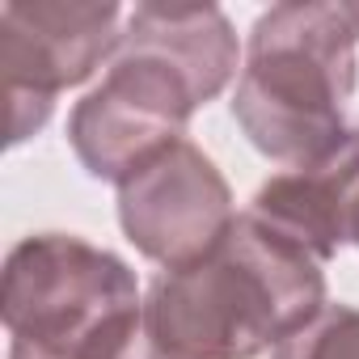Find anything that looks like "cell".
<instances>
[{
  "label": "cell",
  "mask_w": 359,
  "mask_h": 359,
  "mask_svg": "<svg viewBox=\"0 0 359 359\" xmlns=\"http://www.w3.org/2000/svg\"><path fill=\"white\" fill-rule=\"evenodd\" d=\"M237 34L216 5H135L118 51L68 118V144L97 182H123L187 140L191 114L237 76Z\"/></svg>",
  "instance_id": "cell-1"
},
{
  "label": "cell",
  "mask_w": 359,
  "mask_h": 359,
  "mask_svg": "<svg viewBox=\"0 0 359 359\" xmlns=\"http://www.w3.org/2000/svg\"><path fill=\"white\" fill-rule=\"evenodd\" d=\"M321 309V262L245 212L208 254L152 279L144 330L161 359H258Z\"/></svg>",
  "instance_id": "cell-2"
},
{
  "label": "cell",
  "mask_w": 359,
  "mask_h": 359,
  "mask_svg": "<svg viewBox=\"0 0 359 359\" xmlns=\"http://www.w3.org/2000/svg\"><path fill=\"white\" fill-rule=\"evenodd\" d=\"M355 47L359 5L351 0H292L266 9L250 30L233 93V118L245 140L292 169L325 156L351 131Z\"/></svg>",
  "instance_id": "cell-3"
},
{
  "label": "cell",
  "mask_w": 359,
  "mask_h": 359,
  "mask_svg": "<svg viewBox=\"0 0 359 359\" xmlns=\"http://www.w3.org/2000/svg\"><path fill=\"white\" fill-rule=\"evenodd\" d=\"M9 359H161L144 330L135 271L72 233L18 241L0 275Z\"/></svg>",
  "instance_id": "cell-4"
},
{
  "label": "cell",
  "mask_w": 359,
  "mask_h": 359,
  "mask_svg": "<svg viewBox=\"0 0 359 359\" xmlns=\"http://www.w3.org/2000/svg\"><path fill=\"white\" fill-rule=\"evenodd\" d=\"M118 18L114 0H13L0 9L9 144L43 131L55 97L114 60L123 39Z\"/></svg>",
  "instance_id": "cell-5"
},
{
  "label": "cell",
  "mask_w": 359,
  "mask_h": 359,
  "mask_svg": "<svg viewBox=\"0 0 359 359\" xmlns=\"http://www.w3.org/2000/svg\"><path fill=\"white\" fill-rule=\"evenodd\" d=\"M233 220L224 173L191 140H173L118 182V224L127 241L165 271L208 254Z\"/></svg>",
  "instance_id": "cell-6"
},
{
  "label": "cell",
  "mask_w": 359,
  "mask_h": 359,
  "mask_svg": "<svg viewBox=\"0 0 359 359\" xmlns=\"http://www.w3.org/2000/svg\"><path fill=\"white\" fill-rule=\"evenodd\" d=\"M359 212V127H351L325 156L275 173L258 187L250 216L296 241L321 266L351 245Z\"/></svg>",
  "instance_id": "cell-7"
},
{
  "label": "cell",
  "mask_w": 359,
  "mask_h": 359,
  "mask_svg": "<svg viewBox=\"0 0 359 359\" xmlns=\"http://www.w3.org/2000/svg\"><path fill=\"white\" fill-rule=\"evenodd\" d=\"M271 359H359V309L325 304L309 325L283 338Z\"/></svg>",
  "instance_id": "cell-8"
},
{
  "label": "cell",
  "mask_w": 359,
  "mask_h": 359,
  "mask_svg": "<svg viewBox=\"0 0 359 359\" xmlns=\"http://www.w3.org/2000/svg\"><path fill=\"white\" fill-rule=\"evenodd\" d=\"M351 245H359V216H355V229H351Z\"/></svg>",
  "instance_id": "cell-9"
}]
</instances>
